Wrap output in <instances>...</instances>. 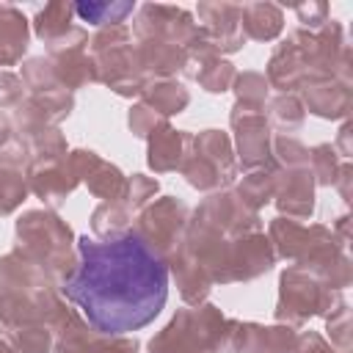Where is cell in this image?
<instances>
[{"label": "cell", "mask_w": 353, "mask_h": 353, "mask_svg": "<svg viewBox=\"0 0 353 353\" xmlns=\"http://www.w3.org/2000/svg\"><path fill=\"white\" fill-rule=\"evenodd\" d=\"M63 295L102 334L149 325L168 298L165 262L132 232L110 240H80V265L66 276Z\"/></svg>", "instance_id": "cell-1"}, {"label": "cell", "mask_w": 353, "mask_h": 353, "mask_svg": "<svg viewBox=\"0 0 353 353\" xmlns=\"http://www.w3.org/2000/svg\"><path fill=\"white\" fill-rule=\"evenodd\" d=\"M130 11V6L124 3V6H108V3H80L77 6V14L83 17V19H88V22H99V17L102 14H110V19L113 17H121V14H127Z\"/></svg>", "instance_id": "cell-2"}]
</instances>
